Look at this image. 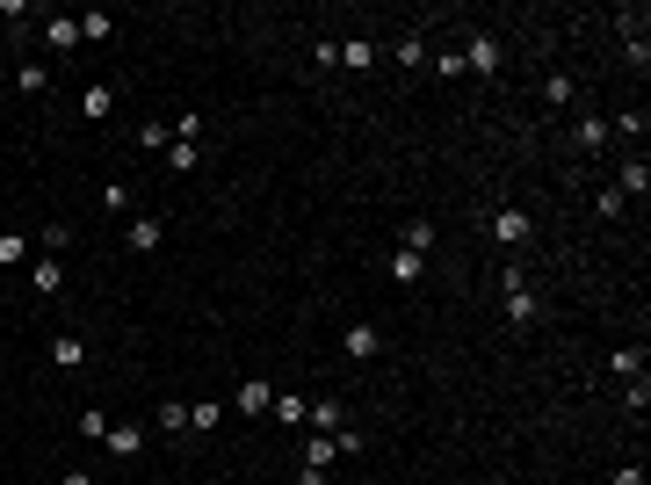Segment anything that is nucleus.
<instances>
[{
    "label": "nucleus",
    "mask_w": 651,
    "mask_h": 485,
    "mask_svg": "<svg viewBox=\"0 0 651 485\" xmlns=\"http://www.w3.org/2000/svg\"><path fill=\"white\" fill-rule=\"evenodd\" d=\"M500 66H507V44L492 37V29H471V37H463V73H471V80H500Z\"/></svg>",
    "instance_id": "obj_1"
},
{
    "label": "nucleus",
    "mask_w": 651,
    "mask_h": 485,
    "mask_svg": "<svg viewBox=\"0 0 651 485\" xmlns=\"http://www.w3.org/2000/svg\"><path fill=\"white\" fill-rule=\"evenodd\" d=\"M500 319H507L514 333H536V326H543V297H536V283L500 290Z\"/></svg>",
    "instance_id": "obj_2"
},
{
    "label": "nucleus",
    "mask_w": 651,
    "mask_h": 485,
    "mask_svg": "<svg viewBox=\"0 0 651 485\" xmlns=\"http://www.w3.org/2000/svg\"><path fill=\"white\" fill-rule=\"evenodd\" d=\"M529 239H536V218H529L521 203H500V210H492V247H529Z\"/></svg>",
    "instance_id": "obj_3"
},
{
    "label": "nucleus",
    "mask_w": 651,
    "mask_h": 485,
    "mask_svg": "<svg viewBox=\"0 0 651 485\" xmlns=\"http://www.w3.org/2000/svg\"><path fill=\"white\" fill-rule=\"evenodd\" d=\"M340 355H348V362H377V355H384V326H377V319H348Z\"/></svg>",
    "instance_id": "obj_4"
},
{
    "label": "nucleus",
    "mask_w": 651,
    "mask_h": 485,
    "mask_svg": "<svg viewBox=\"0 0 651 485\" xmlns=\"http://www.w3.org/2000/svg\"><path fill=\"white\" fill-rule=\"evenodd\" d=\"M109 116H116V87L109 80H87L80 87V124H109Z\"/></svg>",
    "instance_id": "obj_5"
},
{
    "label": "nucleus",
    "mask_w": 651,
    "mask_h": 485,
    "mask_svg": "<svg viewBox=\"0 0 651 485\" xmlns=\"http://www.w3.org/2000/svg\"><path fill=\"white\" fill-rule=\"evenodd\" d=\"M8 87H15V95H29V102H44V95H51V66H44V58H22V66L8 73Z\"/></svg>",
    "instance_id": "obj_6"
},
{
    "label": "nucleus",
    "mask_w": 651,
    "mask_h": 485,
    "mask_svg": "<svg viewBox=\"0 0 651 485\" xmlns=\"http://www.w3.org/2000/svg\"><path fill=\"white\" fill-rule=\"evenodd\" d=\"M123 247H131V254H160L167 247V218H145V210H138L131 232H123Z\"/></svg>",
    "instance_id": "obj_7"
},
{
    "label": "nucleus",
    "mask_w": 651,
    "mask_h": 485,
    "mask_svg": "<svg viewBox=\"0 0 651 485\" xmlns=\"http://www.w3.org/2000/svg\"><path fill=\"white\" fill-rule=\"evenodd\" d=\"M37 37H44V51L73 58V51H80V22H73V15H44V29H37Z\"/></svg>",
    "instance_id": "obj_8"
},
{
    "label": "nucleus",
    "mask_w": 651,
    "mask_h": 485,
    "mask_svg": "<svg viewBox=\"0 0 651 485\" xmlns=\"http://www.w3.org/2000/svg\"><path fill=\"white\" fill-rule=\"evenodd\" d=\"M377 58H384L377 37H348L340 44V73H377Z\"/></svg>",
    "instance_id": "obj_9"
},
{
    "label": "nucleus",
    "mask_w": 651,
    "mask_h": 485,
    "mask_svg": "<svg viewBox=\"0 0 651 485\" xmlns=\"http://www.w3.org/2000/svg\"><path fill=\"white\" fill-rule=\"evenodd\" d=\"M615 29H623V51H630V66L644 73V58H651V44H644V8H623V15H615Z\"/></svg>",
    "instance_id": "obj_10"
},
{
    "label": "nucleus",
    "mask_w": 651,
    "mask_h": 485,
    "mask_svg": "<svg viewBox=\"0 0 651 485\" xmlns=\"http://www.w3.org/2000/svg\"><path fill=\"white\" fill-rule=\"evenodd\" d=\"M29 290H37V297H58V290H66V261H58V254H37V261H29Z\"/></svg>",
    "instance_id": "obj_11"
},
{
    "label": "nucleus",
    "mask_w": 651,
    "mask_h": 485,
    "mask_svg": "<svg viewBox=\"0 0 651 485\" xmlns=\"http://www.w3.org/2000/svg\"><path fill=\"white\" fill-rule=\"evenodd\" d=\"M145 442H152V428H123V420H116V428H109V442H102V449H109V457H116V464H131V457H145Z\"/></svg>",
    "instance_id": "obj_12"
},
{
    "label": "nucleus",
    "mask_w": 651,
    "mask_h": 485,
    "mask_svg": "<svg viewBox=\"0 0 651 485\" xmlns=\"http://www.w3.org/2000/svg\"><path fill=\"white\" fill-rule=\"evenodd\" d=\"M572 145H579V153H608V116H579V124H572Z\"/></svg>",
    "instance_id": "obj_13"
},
{
    "label": "nucleus",
    "mask_w": 651,
    "mask_h": 485,
    "mask_svg": "<svg viewBox=\"0 0 651 485\" xmlns=\"http://www.w3.org/2000/svg\"><path fill=\"white\" fill-rule=\"evenodd\" d=\"M391 66H398V73H420V66H427V37H420V29H406V37L391 44Z\"/></svg>",
    "instance_id": "obj_14"
},
{
    "label": "nucleus",
    "mask_w": 651,
    "mask_h": 485,
    "mask_svg": "<svg viewBox=\"0 0 651 485\" xmlns=\"http://www.w3.org/2000/svg\"><path fill=\"white\" fill-rule=\"evenodd\" d=\"M268 406H275V384H268V377H246V384H239V413H246V420H261Z\"/></svg>",
    "instance_id": "obj_15"
},
{
    "label": "nucleus",
    "mask_w": 651,
    "mask_h": 485,
    "mask_svg": "<svg viewBox=\"0 0 651 485\" xmlns=\"http://www.w3.org/2000/svg\"><path fill=\"white\" fill-rule=\"evenodd\" d=\"M275 428H304V413H312V399H304V391H275Z\"/></svg>",
    "instance_id": "obj_16"
},
{
    "label": "nucleus",
    "mask_w": 651,
    "mask_h": 485,
    "mask_svg": "<svg viewBox=\"0 0 651 485\" xmlns=\"http://www.w3.org/2000/svg\"><path fill=\"white\" fill-rule=\"evenodd\" d=\"M615 189H623V203H630V196H644V189H651V167H644V153H630V160H623V167H615Z\"/></svg>",
    "instance_id": "obj_17"
},
{
    "label": "nucleus",
    "mask_w": 651,
    "mask_h": 485,
    "mask_svg": "<svg viewBox=\"0 0 651 485\" xmlns=\"http://www.w3.org/2000/svg\"><path fill=\"white\" fill-rule=\"evenodd\" d=\"M109 218H138V196H131V181H102V196H95Z\"/></svg>",
    "instance_id": "obj_18"
},
{
    "label": "nucleus",
    "mask_w": 651,
    "mask_h": 485,
    "mask_svg": "<svg viewBox=\"0 0 651 485\" xmlns=\"http://www.w3.org/2000/svg\"><path fill=\"white\" fill-rule=\"evenodd\" d=\"M51 362H58V370H87V341H80V333H58V341H51Z\"/></svg>",
    "instance_id": "obj_19"
},
{
    "label": "nucleus",
    "mask_w": 651,
    "mask_h": 485,
    "mask_svg": "<svg viewBox=\"0 0 651 485\" xmlns=\"http://www.w3.org/2000/svg\"><path fill=\"white\" fill-rule=\"evenodd\" d=\"M80 22V44H109L116 37V15H102V8H87V15H73Z\"/></svg>",
    "instance_id": "obj_20"
},
{
    "label": "nucleus",
    "mask_w": 651,
    "mask_h": 485,
    "mask_svg": "<svg viewBox=\"0 0 651 485\" xmlns=\"http://www.w3.org/2000/svg\"><path fill=\"white\" fill-rule=\"evenodd\" d=\"M608 377H615V384L644 377V348H608Z\"/></svg>",
    "instance_id": "obj_21"
},
{
    "label": "nucleus",
    "mask_w": 651,
    "mask_h": 485,
    "mask_svg": "<svg viewBox=\"0 0 651 485\" xmlns=\"http://www.w3.org/2000/svg\"><path fill=\"white\" fill-rule=\"evenodd\" d=\"M304 428H312V435H340L348 420H340V406H333V399H312V413H304Z\"/></svg>",
    "instance_id": "obj_22"
},
{
    "label": "nucleus",
    "mask_w": 651,
    "mask_h": 485,
    "mask_svg": "<svg viewBox=\"0 0 651 485\" xmlns=\"http://www.w3.org/2000/svg\"><path fill=\"white\" fill-rule=\"evenodd\" d=\"M217 428H225V406H217V399H196V406H189V435H217Z\"/></svg>",
    "instance_id": "obj_23"
},
{
    "label": "nucleus",
    "mask_w": 651,
    "mask_h": 485,
    "mask_svg": "<svg viewBox=\"0 0 651 485\" xmlns=\"http://www.w3.org/2000/svg\"><path fill=\"white\" fill-rule=\"evenodd\" d=\"M160 160H167V174H196V167H203V145H181V138H174Z\"/></svg>",
    "instance_id": "obj_24"
},
{
    "label": "nucleus",
    "mask_w": 651,
    "mask_h": 485,
    "mask_svg": "<svg viewBox=\"0 0 651 485\" xmlns=\"http://www.w3.org/2000/svg\"><path fill=\"white\" fill-rule=\"evenodd\" d=\"M434 239H442V225H434V218H413V225H406V239H398V247H406V254H427Z\"/></svg>",
    "instance_id": "obj_25"
},
{
    "label": "nucleus",
    "mask_w": 651,
    "mask_h": 485,
    "mask_svg": "<svg viewBox=\"0 0 651 485\" xmlns=\"http://www.w3.org/2000/svg\"><path fill=\"white\" fill-rule=\"evenodd\" d=\"M152 428H160V435H189V406H181V399H167L160 413H152Z\"/></svg>",
    "instance_id": "obj_26"
},
{
    "label": "nucleus",
    "mask_w": 651,
    "mask_h": 485,
    "mask_svg": "<svg viewBox=\"0 0 651 485\" xmlns=\"http://www.w3.org/2000/svg\"><path fill=\"white\" fill-rule=\"evenodd\" d=\"M427 276V254H406V247H398L391 254V283H420Z\"/></svg>",
    "instance_id": "obj_27"
},
{
    "label": "nucleus",
    "mask_w": 651,
    "mask_h": 485,
    "mask_svg": "<svg viewBox=\"0 0 651 485\" xmlns=\"http://www.w3.org/2000/svg\"><path fill=\"white\" fill-rule=\"evenodd\" d=\"M543 109H572V73H543Z\"/></svg>",
    "instance_id": "obj_28"
},
{
    "label": "nucleus",
    "mask_w": 651,
    "mask_h": 485,
    "mask_svg": "<svg viewBox=\"0 0 651 485\" xmlns=\"http://www.w3.org/2000/svg\"><path fill=\"white\" fill-rule=\"evenodd\" d=\"M333 457H340V442H333V435H304V464H312V471H326Z\"/></svg>",
    "instance_id": "obj_29"
},
{
    "label": "nucleus",
    "mask_w": 651,
    "mask_h": 485,
    "mask_svg": "<svg viewBox=\"0 0 651 485\" xmlns=\"http://www.w3.org/2000/svg\"><path fill=\"white\" fill-rule=\"evenodd\" d=\"M131 145H138V153H167L174 131H167V124H138V131H131Z\"/></svg>",
    "instance_id": "obj_30"
},
{
    "label": "nucleus",
    "mask_w": 651,
    "mask_h": 485,
    "mask_svg": "<svg viewBox=\"0 0 651 485\" xmlns=\"http://www.w3.org/2000/svg\"><path fill=\"white\" fill-rule=\"evenodd\" d=\"M37 247H44V254H66V247H73V225H66V218H51V225L37 232Z\"/></svg>",
    "instance_id": "obj_31"
},
{
    "label": "nucleus",
    "mask_w": 651,
    "mask_h": 485,
    "mask_svg": "<svg viewBox=\"0 0 651 485\" xmlns=\"http://www.w3.org/2000/svg\"><path fill=\"white\" fill-rule=\"evenodd\" d=\"M73 428H80V442H109V413H102V406H87Z\"/></svg>",
    "instance_id": "obj_32"
},
{
    "label": "nucleus",
    "mask_w": 651,
    "mask_h": 485,
    "mask_svg": "<svg viewBox=\"0 0 651 485\" xmlns=\"http://www.w3.org/2000/svg\"><path fill=\"white\" fill-rule=\"evenodd\" d=\"M427 66H434V80H463V51L449 44V51H434V58H427Z\"/></svg>",
    "instance_id": "obj_33"
},
{
    "label": "nucleus",
    "mask_w": 651,
    "mask_h": 485,
    "mask_svg": "<svg viewBox=\"0 0 651 485\" xmlns=\"http://www.w3.org/2000/svg\"><path fill=\"white\" fill-rule=\"evenodd\" d=\"M174 138H181V145H203V109H181V116H174Z\"/></svg>",
    "instance_id": "obj_34"
},
{
    "label": "nucleus",
    "mask_w": 651,
    "mask_h": 485,
    "mask_svg": "<svg viewBox=\"0 0 651 485\" xmlns=\"http://www.w3.org/2000/svg\"><path fill=\"white\" fill-rule=\"evenodd\" d=\"M29 261V239L22 232H0V268H22Z\"/></svg>",
    "instance_id": "obj_35"
},
{
    "label": "nucleus",
    "mask_w": 651,
    "mask_h": 485,
    "mask_svg": "<svg viewBox=\"0 0 651 485\" xmlns=\"http://www.w3.org/2000/svg\"><path fill=\"white\" fill-rule=\"evenodd\" d=\"M608 138H644V109H615V124H608Z\"/></svg>",
    "instance_id": "obj_36"
},
{
    "label": "nucleus",
    "mask_w": 651,
    "mask_h": 485,
    "mask_svg": "<svg viewBox=\"0 0 651 485\" xmlns=\"http://www.w3.org/2000/svg\"><path fill=\"white\" fill-rule=\"evenodd\" d=\"M644 406H651V377H630L623 384V413H644Z\"/></svg>",
    "instance_id": "obj_37"
},
{
    "label": "nucleus",
    "mask_w": 651,
    "mask_h": 485,
    "mask_svg": "<svg viewBox=\"0 0 651 485\" xmlns=\"http://www.w3.org/2000/svg\"><path fill=\"white\" fill-rule=\"evenodd\" d=\"M594 218H601V225L623 218V189H601V196H594Z\"/></svg>",
    "instance_id": "obj_38"
},
{
    "label": "nucleus",
    "mask_w": 651,
    "mask_h": 485,
    "mask_svg": "<svg viewBox=\"0 0 651 485\" xmlns=\"http://www.w3.org/2000/svg\"><path fill=\"white\" fill-rule=\"evenodd\" d=\"M312 66H319V73H340V44H333V37L312 44Z\"/></svg>",
    "instance_id": "obj_39"
},
{
    "label": "nucleus",
    "mask_w": 651,
    "mask_h": 485,
    "mask_svg": "<svg viewBox=\"0 0 651 485\" xmlns=\"http://www.w3.org/2000/svg\"><path fill=\"white\" fill-rule=\"evenodd\" d=\"M0 22H8L15 37H22V22H29V0H0Z\"/></svg>",
    "instance_id": "obj_40"
},
{
    "label": "nucleus",
    "mask_w": 651,
    "mask_h": 485,
    "mask_svg": "<svg viewBox=\"0 0 651 485\" xmlns=\"http://www.w3.org/2000/svg\"><path fill=\"white\" fill-rule=\"evenodd\" d=\"M333 442H340V457H362V449H369V435H362V428H340Z\"/></svg>",
    "instance_id": "obj_41"
},
{
    "label": "nucleus",
    "mask_w": 651,
    "mask_h": 485,
    "mask_svg": "<svg viewBox=\"0 0 651 485\" xmlns=\"http://www.w3.org/2000/svg\"><path fill=\"white\" fill-rule=\"evenodd\" d=\"M608 485H644V464H615V478Z\"/></svg>",
    "instance_id": "obj_42"
},
{
    "label": "nucleus",
    "mask_w": 651,
    "mask_h": 485,
    "mask_svg": "<svg viewBox=\"0 0 651 485\" xmlns=\"http://www.w3.org/2000/svg\"><path fill=\"white\" fill-rule=\"evenodd\" d=\"M297 485H326V471H312V464H304V471H297Z\"/></svg>",
    "instance_id": "obj_43"
},
{
    "label": "nucleus",
    "mask_w": 651,
    "mask_h": 485,
    "mask_svg": "<svg viewBox=\"0 0 651 485\" xmlns=\"http://www.w3.org/2000/svg\"><path fill=\"white\" fill-rule=\"evenodd\" d=\"M58 485H95V471H66V478H58Z\"/></svg>",
    "instance_id": "obj_44"
}]
</instances>
